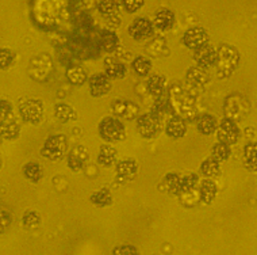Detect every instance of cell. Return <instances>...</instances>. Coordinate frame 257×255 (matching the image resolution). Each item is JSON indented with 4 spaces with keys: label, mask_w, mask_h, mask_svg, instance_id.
<instances>
[{
    "label": "cell",
    "mask_w": 257,
    "mask_h": 255,
    "mask_svg": "<svg viewBox=\"0 0 257 255\" xmlns=\"http://www.w3.org/2000/svg\"><path fill=\"white\" fill-rule=\"evenodd\" d=\"M106 22L108 26H111V29H115L120 25V19L118 15H112V17H107Z\"/></svg>",
    "instance_id": "c3c4849f"
},
{
    "label": "cell",
    "mask_w": 257,
    "mask_h": 255,
    "mask_svg": "<svg viewBox=\"0 0 257 255\" xmlns=\"http://www.w3.org/2000/svg\"><path fill=\"white\" fill-rule=\"evenodd\" d=\"M69 48L73 53L80 58H88V57H95V54L92 53L95 50L92 41L85 38L81 36H75L72 37L69 41Z\"/></svg>",
    "instance_id": "4fadbf2b"
},
{
    "label": "cell",
    "mask_w": 257,
    "mask_h": 255,
    "mask_svg": "<svg viewBox=\"0 0 257 255\" xmlns=\"http://www.w3.org/2000/svg\"><path fill=\"white\" fill-rule=\"evenodd\" d=\"M165 83H167V79L163 75H153V76L149 77L147 84L149 94H152L156 98L161 97V95L164 94Z\"/></svg>",
    "instance_id": "f546056e"
},
{
    "label": "cell",
    "mask_w": 257,
    "mask_h": 255,
    "mask_svg": "<svg viewBox=\"0 0 257 255\" xmlns=\"http://www.w3.org/2000/svg\"><path fill=\"white\" fill-rule=\"evenodd\" d=\"M116 181L119 184H130L134 179L137 178L138 174V164L134 159H123L116 164L115 168Z\"/></svg>",
    "instance_id": "7c38bea8"
},
{
    "label": "cell",
    "mask_w": 257,
    "mask_h": 255,
    "mask_svg": "<svg viewBox=\"0 0 257 255\" xmlns=\"http://www.w3.org/2000/svg\"><path fill=\"white\" fill-rule=\"evenodd\" d=\"M112 113L116 117H119L122 120H127V121H133L138 117L140 108L137 105L130 101H116L112 105Z\"/></svg>",
    "instance_id": "e0dca14e"
},
{
    "label": "cell",
    "mask_w": 257,
    "mask_h": 255,
    "mask_svg": "<svg viewBox=\"0 0 257 255\" xmlns=\"http://www.w3.org/2000/svg\"><path fill=\"white\" fill-rule=\"evenodd\" d=\"M155 32V26L148 18H136L127 27L128 36L136 41L147 40Z\"/></svg>",
    "instance_id": "30bf717a"
},
{
    "label": "cell",
    "mask_w": 257,
    "mask_h": 255,
    "mask_svg": "<svg viewBox=\"0 0 257 255\" xmlns=\"http://www.w3.org/2000/svg\"><path fill=\"white\" fill-rule=\"evenodd\" d=\"M231 155L230 147L226 145V144L217 143L213 145V149H211V159H214L215 161H218L219 164L226 161Z\"/></svg>",
    "instance_id": "74e56055"
},
{
    "label": "cell",
    "mask_w": 257,
    "mask_h": 255,
    "mask_svg": "<svg viewBox=\"0 0 257 255\" xmlns=\"http://www.w3.org/2000/svg\"><path fill=\"white\" fill-rule=\"evenodd\" d=\"M68 152V140L65 134H52L41 148V155L52 161L61 160Z\"/></svg>",
    "instance_id": "277c9868"
},
{
    "label": "cell",
    "mask_w": 257,
    "mask_h": 255,
    "mask_svg": "<svg viewBox=\"0 0 257 255\" xmlns=\"http://www.w3.org/2000/svg\"><path fill=\"white\" fill-rule=\"evenodd\" d=\"M160 118L151 113H145L137 118V130L144 139H153L160 130Z\"/></svg>",
    "instance_id": "9c48e42d"
},
{
    "label": "cell",
    "mask_w": 257,
    "mask_h": 255,
    "mask_svg": "<svg viewBox=\"0 0 257 255\" xmlns=\"http://www.w3.org/2000/svg\"><path fill=\"white\" fill-rule=\"evenodd\" d=\"M165 132L172 139H182L187 132V122L178 116H172L167 122Z\"/></svg>",
    "instance_id": "44dd1931"
},
{
    "label": "cell",
    "mask_w": 257,
    "mask_h": 255,
    "mask_svg": "<svg viewBox=\"0 0 257 255\" xmlns=\"http://www.w3.org/2000/svg\"><path fill=\"white\" fill-rule=\"evenodd\" d=\"M89 93L92 97H104L110 93L111 81L104 73H95L89 77Z\"/></svg>",
    "instance_id": "2e32d148"
},
{
    "label": "cell",
    "mask_w": 257,
    "mask_h": 255,
    "mask_svg": "<svg viewBox=\"0 0 257 255\" xmlns=\"http://www.w3.org/2000/svg\"><path fill=\"white\" fill-rule=\"evenodd\" d=\"M215 132H217L218 143L226 144L229 147L238 141L239 133H241L237 124L234 121H231V120H227V118H223L219 122Z\"/></svg>",
    "instance_id": "52a82bcc"
},
{
    "label": "cell",
    "mask_w": 257,
    "mask_h": 255,
    "mask_svg": "<svg viewBox=\"0 0 257 255\" xmlns=\"http://www.w3.org/2000/svg\"><path fill=\"white\" fill-rule=\"evenodd\" d=\"M19 134H21V126L15 121V118H10L9 121L0 125V139L15 140L18 139Z\"/></svg>",
    "instance_id": "4316f807"
},
{
    "label": "cell",
    "mask_w": 257,
    "mask_h": 255,
    "mask_svg": "<svg viewBox=\"0 0 257 255\" xmlns=\"http://www.w3.org/2000/svg\"><path fill=\"white\" fill-rule=\"evenodd\" d=\"M104 75L108 79H123L127 75V68L122 61L116 60L114 57L104 58Z\"/></svg>",
    "instance_id": "d6986e66"
},
{
    "label": "cell",
    "mask_w": 257,
    "mask_h": 255,
    "mask_svg": "<svg viewBox=\"0 0 257 255\" xmlns=\"http://www.w3.org/2000/svg\"><path fill=\"white\" fill-rule=\"evenodd\" d=\"M53 6L52 2H37L36 7L33 9V17L36 19L38 26L50 27L56 23V18L53 14Z\"/></svg>",
    "instance_id": "ba28073f"
},
{
    "label": "cell",
    "mask_w": 257,
    "mask_h": 255,
    "mask_svg": "<svg viewBox=\"0 0 257 255\" xmlns=\"http://www.w3.org/2000/svg\"><path fill=\"white\" fill-rule=\"evenodd\" d=\"M54 117L56 120L60 122H71L77 120V113L75 112V109L67 105V103H57L54 106Z\"/></svg>",
    "instance_id": "484cf974"
},
{
    "label": "cell",
    "mask_w": 257,
    "mask_h": 255,
    "mask_svg": "<svg viewBox=\"0 0 257 255\" xmlns=\"http://www.w3.org/2000/svg\"><path fill=\"white\" fill-rule=\"evenodd\" d=\"M13 118V106L9 101H0V125Z\"/></svg>",
    "instance_id": "f6af8a7d"
},
{
    "label": "cell",
    "mask_w": 257,
    "mask_h": 255,
    "mask_svg": "<svg viewBox=\"0 0 257 255\" xmlns=\"http://www.w3.org/2000/svg\"><path fill=\"white\" fill-rule=\"evenodd\" d=\"M245 133H246V136H248V137H250V133L254 136V129H252V128L249 126V128H246V129H245Z\"/></svg>",
    "instance_id": "681fc988"
},
{
    "label": "cell",
    "mask_w": 257,
    "mask_h": 255,
    "mask_svg": "<svg viewBox=\"0 0 257 255\" xmlns=\"http://www.w3.org/2000/svg\"><path fill=\"white\" fill-rule=\"evenodd\" d=\"M217 49V72L218 76L221 79H226L230 77L238 68L239 61H241V56H239L238 50L235 49L234 46L227 44L219 45Z\"/></svg>",
    "instance_id": "7a4b0ae2"
},
{
    "label": "cell",
    "mask_w": 257,
    "mask_h": 255,
    "mask_svg": "<svg viewBox=\"0 0 257 255\" xmlns=\"http://www.w3.org/2000/svg\"><path fill=\"white\" fill-rule=\"evenodd\" d=\"M119 5L123 7L126 13L134 14L145 6V2H141V0H124V2H119Z\"/></svg>",
    "instance_id": "bcb514c9"
},
{
    "label": "cell",
    "mask_w": 257,
    "mask_h": 255,
    "mask_svg": "<svg viewBox=\"0 0 257 255\" xmlns=\"http://www.w3.org/2000/svg\"><path fill=\"white\" fill-rule=\"evenodd\" d=\"M179 184H180V177L178 174H167L164 178L161 179V182L159 185L160 192L167 193L171 196H178L179 192Z\"/></svg>",
    "instance_id": "d4e9b609"
},
{
    "label": "cell",
    "mask_w": 257,
    "mask_h": 255,
    "mask_svg": "<svg viewBox=\"0 0 257 255\" xmlns=\"http://www.w3.org/2000/svg\"><path fill=\"white\" fill-rule=\"evenodd\" d=\"M198 184H199V177L196 174H188L186 177L180 178V184H179V192L178 197L182 196V194H186V193L194 192L198 188Z\"/></svg>",
    "instance_id": "d6a6232c"
},
{
    "label": "cell",
    "mask_w": 257,
    "mask_h": 255,
    "mask_svg": "<svg viewBox=\"0 0 257 255\" xmlns=\"http://www.w3.org/2000/svg\"><path fill=\"white\" fill-rule=\"evenodd\" d=\"M194 60L198 64V67L202 68V69L214 67L215 61H217V49L214 48L213 45H204V46L195 50Z\"/></svg>",
    "instance_id": "5bb4252c"
},
{
    "label": "cell",
    "mask_w": 257,
    "mask_h": 255,
    "mask_svg": "<svg viewBox=\"0 0 257 255\" xmlns=\"http://www.w3.org/2000/svg\"><path fill=\"white\" fill-rule=\"evenodd\" d=\"M98 132L100 137L108 143L122 141L126 137V129H124L123 124L114 117L103 118L98 126Z\"/></svg>",
    "instance_id": "5b68a950"
},
{
    "label": "cell",
    "mask_w": 257,
    "mask_h": 255,
    "mask_svg": "<svg viewBox=\"0 0 257 255\" xmlns=\"http://www.w3.org/2000/svg\"><path fill=\"white\" fill-rule=\"evenodd\" d=\"M199 200L206 205H210L215 200L218 194L217 185L211 179H204L199 185Z\"/></svg>",
    "instance_id": "603a6c76"
},
{
    "label": "cell",
    "mask_w": 257,
    "mask_h": 255,
    "mask_svg": "<svg viewBox=\"0 0 257 255\" xmlns=\"http://www.w3.org/2000/svg\"><path fill=\"white\" fill-rule=\"evenodd\" d=\"M179 198L182 200V202L186 206H195L199 201V192H190L186 193V194H182V196H179Z\"/></svg>",
    "instance_id": "7dc6e473"
},
{
    "label": "cell",
    "mask_w": 257,
    "mask_h": 255,
    "mask_svg": "<svg viewBox=\"0 0 257 255\" xmlns=\"http://www.w3.org/2000/svg\"><path fill=\"white\" fill-rule=\"evenodd\" d=\"M0 166H2V159H0Z\"/></svg>",
    "instance_id": "f907efd6"
},
{
    "label": "cell",
    "mask_w": 257,
    "mask_h": 255,
    "mask_svg": "<svg viewBox=\"0 0 257 255\" xmlns=\"http://www.w3.org/2000/svg\"><path fill=\"white\" fill-rule=\"evenodd\" d=\"M19 116L27 124H38L44 116V103L40 99H26L19 105Z\"/></svg>",
    "instance_id": "8992f818"
},
{
    "label": "cell",
    "mask_w": 257,
    "mask_h": 255,
    "mask_svg": "<svg viewBox=\"0 0 257 255\" xmlns=\"http://www.w3.org/2000/svg\"><path fill=\"white\" fill-rule=\"evenodd\" d=\"M172 112L171 110V105H169V99L168 97H164V95H161V97H157L153 105H152L151 108V114H153L157 118H161L163 114L165 113Z\"/></svg>",
    "instance_id": "8d00e7d4"
},
{
    "label": "cell",
    "mask_w": 257,
    "mask_h": 255,
    "mask_svg": "<svg viewBox=\"0 0 257 255\" xmlns=\"http://www.w3.org/2000/svg\"><path fill=\"white\" fill-rule=\"evenodd\" d=\"M116 151L115 148H112L111 145H102L99 149L98 153V163L103 167H111L112 164H115L116 161Z\"/></svg>",
    "instance_id": "83f0119b"
},
{
    "label": "cell",
    "mask_w": 257,
    "mask_h": 255,
    "mask_svg": "<svg viewBox=\"0 0 257 255\" xmlns=\"http://www.w3.org/2000/svg\"><path fill=\"white\" fill-rule=\"evenodd\" d=\"M200 173H202L203 177H206V179L215 178V177L221 174V164L214 160V159H211V157H208V159L202 161Z\"/></svg>",
    "instance_id": "1f68e13d"
},
{
    "label": "cell",
    "mask_w": 257,
    "mask_h": 255,
    "mask_svg": "<svg viewBox=\"0 0 257 255\" xmlns=\"http://www.w3.org/2000/svg\"><path fill=\"white\" fill-rule=\"evenodd\" d=\"M153 26H156L159 30L167 32L175 23V14L168 9H161L155 14V21H153Z\"/></svg>",
    "instance_id": "cb8c5ba5"
},
{
    "label": "cell",
    "mask_w": 257,
    "mask_h": 255,
    "mask_svg": "<svg viewBox=\"0 0 257 255\" xmlns=\"http://www.w3.org/2000/svg\"><path fill=\"white\" fill-rule=\"evenodd\" d=\"M23 175L26 177L30 182H40L42 179V175H44V171H42V167L36 163V161H30V163H26L23 166Z\"/></svg>",
    "instance_id": "d590c367"
},
{
    "label": "cell",
    "mask_w": 257,
    "mask_h": 255,
    "mask_svg": "<svg viewBox=\"0 0 257 255\" xmlns=\"http://www.w3.org/2000/svg\"><path fill=\"white\" fill-rule=\"evenodd\" d=\"M249 112H250V103L244 95L238 94V93L227 95L225 103H223L225 118L231 120L237 124L239 121H244Z\"/></svg>",
    "instance_id": "3957f363"
},
{
    "label": "cell",
    "mask_w": 257,
    "mask_h": 255,
    "mask_svg": "<svg viewBox=\"0 0 257 255\" xmlns=\"http://www.w3.org/2000/svg\"><path fill=\"white\" fill-rule=\"evenodd\" d=\"M112 255H140V251L133 244H119L111 250Z\"/></svg>",
    "instance_id": "7bdbcfd3"
},
{
    "label": "cell",
    "mask_w": 257,
    "mask_h": 255,
    "mask_svg": "<svg viewBox=\"0 0 257 255\" xmlns=\"http://www.w3.org/2000/svg\"><path fill=\"white\" fill-rule=\"evenodd\" d=\"M195 122L196 130L200 134H204V136H210L217 130L218 122L211 114H198V117L195 118Z\"/></svg>",
    "instance_id": "7402d4cb"
},
{
    "label": "cell",
    "mask_w": 257,
    "mask_h": 255,
    "mask_svg": "<svg viewBox=\"0 0 257 255\" xmlns=\"http://www.w3.org/2000/svg\"><path fill=\"white\" fill-rule=\"evenodd\" d=\"M119 2H98V10L99 13L104 15V17H112V15H118V10H119Z\"/></svg>",
    "instance_id": "ab89813d"
},
{
    "label": "cell",
    "mask_w": 257,
    "mask_h": 255,
    "mask_svg": "<svg viewBox=\"0 0 257 255\" xmlns=\"http://www.w3.org/2000/svg\"><path fill=\"white\" fill-rule=\"evenodd\" d=\"M89 201L92 202V205L98 206V208H104V206L111 205L114 198H112V194L108 189H100V190H96L91 194Z\"/></svg>",
    "instance_id": "f1b7e54d"
},
{
    "label": "cell",
    "mask_w": 257,
    "mask_h": 255,
    "mask_svg": "<svg viewBox=\"0 0 257 255\" xmlns=\"http://www.w3.org/2000/svg\"><path fill=\"white\" fill-rule=\"evenodd\" d=\"M67 79L73 86H83L88 80V76H87L84 68L79 67V65H72L67 69Z\"/></svg>",
    "instance_id": "4dcf8cb0"
},
{
    "label": "cell",
    "mask_w": 257,
    "mask_h": 255,
    "mask_svg": "<svg viewBox=\"0 0 257 255\" xmlns=\"http://www.w3.org/2000/svg\"><path fill=\"white\" fill-rule=\"evenodd\" d=\"M244 160L245 166L249 171L256 173L257 171V160H256V143L249 141L244 148Z\"/></svg>",
    "instance_id": "836d02e7"
},
{
    "label": "cell",
    "mask_w": 257,
    "mask_h": 255,
    "mask_svg": "<svg viewBox=\"0 0 257 255\" xmlns=\"http://www.w3.org/2000/svg\"><path fill=\"white\" fill-rule=\"evenodd\" d=\"M88 157V149L84 145H76L75 148H72L71 152L68 153L67 164L72 171H80L83 170Z\"/></svg>",
    "instance_id": "9a60e30c"
},
{
    "label": "cell",
    "mask_w": 257,
    "mask_h": 255,
    "mask_svg": "<svg viewBox=\"0 0 257 255\" xmlns=\"http://www.w3.org/2000/svg\"><path fill=\"white\" fill-rule=\"evenodd\" d=\"M15 63V53L7 48H0V69H7Z\"/></svg>",
    "instance_id": "b9f144b4"
},
{
    "label": "cell",
    "mask_w": 257,
    "mask_h": 255,
    "mask_svg": "<svg viewBox=\"0 0 257 255\" xmlns=\"http://www.w3.org/2000/svg\"><path fill=\"white\" fill-rule=\"evenodd\" d=\"M23 227L27 229H36L40 227L41 216L36 211H27L22 217Z\"/></svg>",
    "instance_id": "f35d334b"
},
{
    "label": "cell",
    "mask_w": 257,
    "mask_h": 255,
    "mask_svg": "<svg viewBox=\"0 0 257 255\" xmlns=\"http://www.w3.org/2000/svg\"><path fill=\"white\" fill-rule=\"evenodd\" d=\"M13 225V215L9 209L0 208V235H5Z\"/></svg>",
    "instance_id": "60d3db41"
},
{
    "label": "cell",
    "mask_w": 257,
    "mask_h": 255,
    "mask_svg": "<svg viewBox=\"0 0 257 255\" xmlns=\"http://www.w3.org/2000/svg\"><path fill=\"white\" fill-rule=\"evenodd\" d=\"M77 26L81 27L83 30H92L95 26V21L88 13H81L77 17Z\"/></svg>",
    "instance_id": "ee69618b"
},
{
    "label": "cell",
    "mask_w": 257,
    "mask_h": 255,
    "mask_svg": "<svg viewBox=\"0 0 257 255\" xmlns=\"http://www.w3.org/2000/svg\"><path fill=\"white\" fill-rule=\"evenodd\" d=\"M168 99L171 110L175 113V116L180 117L184 121H195L198 117L195 95L182 81H175L171 86Z\"/></svg>",
    "instance_id": "6da1fadb"
},
{
    "label": "cell",
    "mask_w": 257,
    "mask_h": 255,
    "mask_svg": "<svg viewBox=\"0 0 257 255\" xmlns=\"http://www.w3.org/2000/svg\"><path fill=\"white\" fill-rule=\"evenodd\" d=\"M208 37L207 32L204 30L203 27H191L188 29L184 36H183V44L186 45L188 49L196 50L208 44Z\"/></svg>",
    "instance_id": "8fae6325"
},
{
    "label": "cell",
    "mask_w": 257,
    "mask_h": 255,
    "mask_svg": "<svg viewBox=\"0 0 257 255\" xmlns=\"http://www.w3.org/2000/svg\"><path fill=\"white\" fill-rule=\"evenodd\" d=\"M119 37L111 29H103L99 34V48L107 53H114L119 48Z\"/></svg>",
    "instance_id": "ac0fdd59"
},
{
    "label": "cell",
    "mask_w": 257,
    "mask_h": 255,
    "mask_svg": "<svg viewBox=\"0 0 257 255\" xmlns=\"http://www.w3.org/2000/svg\"><path fill=\"white\" fill-rule=\"evenodd\" d=\"M186 79L192 87H195V89H203L204 86L210 81V75L206 72V69H202L199 67H191L187 71Z\"/></svg>",
    "instance_id": "ffe728a7"
},
{
    "label": "cell",
    "mask_w": 257,
    "mask_h": 255,
    "mask_svg": "<svg viewBox=\"0 0 257 255\" xmlns=\"http://www.w3.org/2000/svg\"><path fill=\"white\" fill-rule=\"evenodd\" d=\"M132 68L138 76H147L152 69V61L145 56H137L132 61Z\"/></svg>",
    "instance_id": "e575fe53"
}]
</instances>
